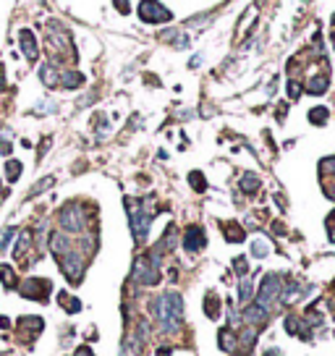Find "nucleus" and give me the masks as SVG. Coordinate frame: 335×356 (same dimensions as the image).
<instances>
[{
  "label": "nucleus",
  "mask_w": 335,
  "mask_h": 356,
  "mask_svg": "<svg viewBox=\"0 0 335 356\" xmlns=\"http://www.w3.org/2000/svg\"><path fill=\"white\" fill-rule=\"evenodd\" d=\"M152 314L157 317L163 332H176L181 325V314H184V299L176 291H168L152 301Z\"/></svg>",
  "instance_id": "nucleus-1"
},
{
  "label": "nucleus",
  "mask_w": 335,
  "mask_h": 356,
  "mask_svg": "<svg viewBox=\"0 0 335 356\" xmlns=\"http://www.w3.org/2000/svg\"><path fill=\"white\" fill-rule=\"evenodd\" d=\"M157 254L152 257H139L134 262V270H131V278L142 285H157L160 283V270H157Z\"/></svg>",
  "instance_id": "nucleus-2"
},
{
  "label": "nucleus",
  "mask_w": 335,
  "mask_h": 356,
  "mask_svg": "<svg viewBox=\"0 0 335 356\" xmlns=\"http://www.w3.org/2000/svg\"><path fill=\"white\" fill-rule=\"evenodd\" d=\"M280 288H283L280 275H275V272H267V275L262 278V283H260V296H257V304L264 307V309H270L272 301L280 296Z\"/></svg>",
  "instance_id": "nucleus-3"
},
{
  "label": "nucleus",
  "mask_w": 335,
  "mask_h": 356,
  "mask_svg": "<svg viewBox=\"0 0 335 356\" xmlns=\"http://www.w3.org/2000/svg\"><path fill=\"white\" fill-rule=\"evenodd\" d=\"M60 225H63L66 233H79L84 231V225H87V217H84V212L79 204L68 202L63 210H60Z\"/></svg>",
  "instance_id": "nucleus-4"
},
{
  "label": "nucleus",
  "mask_w": 335,
  "mask_h": 356,
  "mask_svg": "<svg viewBox=\"0 0 335 356\" xmlns=\"http://www.w3.org/2000/svg\"><path fill=\"white\" fill-rule=\"evenodd\" d=\"M139 19L144 21V24H160V21H170V11L163 8L157 0H142Z\"/></svg>",
  "instance_id": "nucleus-5"
},
{
  "label": "nucleus",
  "mask_w": 335,
  "mask_h": 356,
  "mask_svg": "<svg viewBox=\"0 0 335 356\" xmlns=\"http://www.w3.org/2000/svg\"><path fill=\"white\" fill-rule=\"evenodd\" d=\"M128 215H131V231H134V238L136 241H144L147 238V233H149V223H152V215L149 212H144L139 204H136V210L128 204Z\"/></svg>",
  "instance_id": "nucleus-6"
},
{
  "label": "nucleus",
  "mask_w": 335,
  "mask_h": 356,
  "mask_svg": "<svg viewBox=\"0 0 335 356\" xmlns=\"http://www.w3.org/2000/svg\"><path fill=\"white\" fill-rule=\"evenodd\" d=\"M204 244H207V236H204V231L199 228V225H191V228L186 231L184 246L189 249V252H196V249H202Z\"/></svg>",
  "instance_id": "nucleus-7"
},
{
  "label": "nucleus",
  "mask_w": 335,
  "mask_h": 356,
  "mask_svg": "<svg viewBox=\"0 0 335 356\" xmlns=\"http://www.w3.org/2000/svg\"><path fill=\"white\" fill-rule=\"evenodd\" d=\"M21 50H24V55L29 60H37L40 58V47H37V40H34V34L29 32V29H21Z\"/></svg>",
  "instance_id": "nucleus-8"
},
{
  "label": "nucleus",
  "mask_w": 335,
  "mask_h": 356,
  "mask_svg": "<svg viewBox=\"0 0 335 356\" xmlns=\"http://www.w3.org/2000/svg\"><path fill=\"white\" fill-rule=\"evenodd\" d=\"M21 293L24 296H34V299H48V280H26Z\"/></svg>",
  "instance_id": "nucleus-9"
},
{
  "label": "nucleus",
  "mask_w": 335,
  "mask_h": 356,
  "mask_svg": "<svg viewBox=\"0 0 335 356\" xmlns=\"http://www.w3.org/2000/svg\"><path fill=\"white\" fill-rule=\"evenodd\" d=\"M243 317H246L249 322L260 325V322H264V320H267V309H264V307H260V304H251V307H246V312H243Z\"/></svg>",
  "instance_id": "nucleus-10"
},
{
  "label": "nucleus",
  "mask_w": 335,
  "mask_h": 356,
  "mask_svg": "<svg viewBox=\"0 0 335 356\" xmlns=\"http://www.w3.org/2000/svg\"><path fill=\"white\" fill-rule=\"evenodd\" d=\"M58 84H60V87H66V89H76V87H81V84H84V76H81V73H73V71H66L63 76H60Z\"/></svg>",
  "instance_id": "nucleus-11"
},
{
  "label": "nucleus",
  "mask_w": 335,
  "mask_h": 356,
  "mask_svg": "<svg viewBox=\"0 0 335 356\" xmlns=\"http://www.w3.org/2000/svg\"><path fill=\"white\" fill-rule=\"evenodd\" d=\"M241 189L246 194H254L257 189H260V178H257L254 173H243V176H241Z\"/></svg>",
  "instance_id": "nucleus-12"
},
{
  "label": "nucleus",
  "mask_w": 335,
  "mask_h": 356,
  "mask_svg": "<svg viewBox=\"0 0 335 356\" xmlns=\"http://www.w3.org/2000/svg\"><path fill=\"white\" fill-rule=\"evenodd\" d=\"M220 346H223V351H228V354L236 351V335L231 330H220Z\"/></svg>",
  "instance_id": "nucleus-13"
},
{
  "label": "nucleus",
  "mask_w": 335,
  "mask_h": 356,
  "mask_svg": "<svg viewBox=\"0 0 335 356\" xmlns=\"http://www.w3.org/2000/svg\"><path fill=\"white\" fill-rule=\"evenodd\" d=\"M325 89H327V79H325V76H317V79H311V81H309L307 92H309V95H322Z\"/></svg>",
  "instance_id": "nucleus-14"
},
{
  "label": "nucleus",
  "mask_w": 335,
  "mask_h": 356,
  "mask_svg": "<svg viewBox=\"0 0 335 356\" xmlns=\"http://www.w3.org/2000/svg\"><path fill=\"white\" fill-rule=\"evenodd\" d=\"M40 76H42V81L48 87H55L58 84V73H55V68H52V66H45L42 71H40Z\"/></svg>",
  "instance_id": "nucleus-15"
},
{
  "label": "nucleus",
  "mask_w": 335,
  "mask_h": 356,
  "mask_svg": "<svg viewBox=\"0 0 335 356\" xmlns=\"http://www.w3.org/2000/svg\"><path fill=\"white\" fill-rule=\"evenodd\" d=\"M5 176H8V181H16L21 176V163L19 160H8V163H5Z\"/></svg>",
  "instance_id": "nucleus-16"
},
{
  "label": "nucleus",
  "mask_w": 335,
  "mask_h": 356,
  "mask_svg": "<svg viewBox=\"0 0 335 356\" xmlns=\"http://www.w3.org/2000/svg\"><path fill=\"white\" fill-rule=\"evenodd\" d=\"M251 254H254V257H267L270 254V244H267V241H262V238H257L254 244H251Z\"/></svg>",
  "instance_id": "nucleus-17"
},
{
  "label": "nucleus",
  "mask_w": 335,
  "mask_h": 356,
  "mask_svg": "<svg viewBox=\"0 0 335 356\" xmlns=\"http://www.w3.org/2000/svg\"><path fill=\"white\" fill-rule=\"evenodd\" d=\"M225 238H228V241H241V238H243V231H241L236 223H228V225H225Z\"/></svg>",
  "instance_id": "nucleus-18"
},
{
  "label": "nucleus",
  "mask_w": 335,
  "mask_h": 356,
  "mask_svg": "<svg viewBox=\"0 0 335 356\" xmlns=\"http://www.w3.org/2000/svg\"><path fill=\"white\" fill-rule=\"evenodd\" d=\"M254 340H257V330H243L241 332V335H239V343H243V346H246V348H251V346H254Z\"/></svg>",
  "instance_id": "nucleus-19"
},
{
  "label": "nucleus",
  "mask_w": 335,
  "mask_h": 356,
  "mask_svg": "<svg viewBox=\"0 0 335 356\" xmlns=\"http://www.w3.org/2000/svg\"><path fill=\"white\" fill-rule=\"evenodd\" d=\"M309 120H311V123H325V120H327V110L325 108H314V110H309Z\"/></svg>",
  "instance_id": "nucleus-20"
},
{
  "label": "nucleus",
  "mask_w": 335,
  "mask_h": 356,
  "mask_svg": "<svg viewBox=\"0 0 335 356\" xmlns=\"http://www.w3.org/2000/svg\"><path fill=\"white\" fill-rule=\"evenodd\" d=\"M189 181H191V186L196 189V191H204V189H207V181H204V176L202 173H191V176H189Z\"/></svg>",
  "instance_id": "nucleus-21"
},
{
  "label": "nucleus",
  "mask_w": 335,
  "mask_h": 356,
  "mask_svg": "<svg viewBox=\"0 0 335 356\" xmlns=\"http://www.w3.org/2000/svg\"><path fill=\"white\" fill-rule=\"evenodd\" d=\"M0 278H3L5 285H13V283H16V275H13V270L8 267V264H0Z\"/></svg>",
  "instance_id": "nucleus-22"
},
{
  "label": "nucleus",
  "mask_w": 335,
  "mask_h": 356,
  "mask_svg": "<svg viewBox=\"0 0 335 356\" xmlns=\"http://www.w3.org/2000/svg\"><path fill=\"white\" fill-rule=\"evenodd\" d=\"M249 299H251V283H249V280H243V283L239 285V301H241V304H246Z\"/></svg>",
  "instance_id": "nucleus-23"
},
{
  "label": "nucleus",
  "mask_w": 335,
  "mask_h": 356,
  "mask_svg": "<svg viewBox=\"0 0 335 356\" xmlns=\"http://www.w3.org/2000/svg\"><path fill=\"white\" fill-rule=\"evenodd\" d=\"M52 184H55V178H52V176H48V178H42L40 184H37V186L32 189V194H29V196H37V194H42L45 189H50Z\"/></svg>",
  "instance_id": "nucleus-24"
},
{
  "label": "nucleus",
  "mask_w": 335,
  "mask_h": 356,
  "mask_svg": "<svg viewBox=\"0 0 335 356\" xmlns=\"http://www.w3.org/2000/svg\"><path fill=\"white\" fill-rule=\"evenodd\" d=\"M29 238H32V231H24V233H21V241H19V246H16V257H24L26 246H29Z\"/></svg>",
  "instance_id": "nucleus-25"
},
{
  "label": "nucleus",
  "mask_w": 335,
  "mask_h": 356,
  "mask_svg": "<svg viewBox=\"0 0 335 356\" xmlns=\"http://www.w3.org/2000/svg\"><path fill=\"white\" fill-rule=\"evenodd\" d=\"M13 233H16V228H8V231L3 233V238H0V252H3L5 246H8V241L13 238Z\"/></svg>",
  "instance_id": "nucleus-26"
},
{
  "label": "nucleus",
  "mask_w": 335,
  "mask_h": 356,
  "mask_svg": "<svg viewBox=\"0 0 335 356\" xmlns=\"http://www.w3.org/2000/svg\"><path fill=\"white\" fill-rule=\"evenodd\" d=\"M233 264H236V272H239V275H246V272H249V267H246V260H236Z\"/></svg>",
  "instance_id": "nucleus-27"
},
{
  "label": "nucleus",
  "mask_w": 335,
  "mask_h": 356,
  "mask_svg": "<svg viewBox=\"0 0 335 356\" xmlns=\"http://www.w3.org/2000/svg\"><path fill=\"white\" fill-rule=\"evenodd\" d=\"M113 3L118 5V11H120V13H128V11H131V8H128V0H113Z\"/></svg>",
  "instance_id": "nucleus-28"
},
{
  "label": "nucleus",
  "mask_w": 335,
  "mask_h": 356,
  "mask_svg": "<svg viewBox=\"0 0 335 356\" xmlns=\"http://www.w3.org/2000/svg\"><path fill=\"white\" fill-rule=\"evenodd\" d=\"M288 95H291V97H299V84H296V81H291V84H288Z\"/></svg>",
  "instance_id": "nucleus-29"
},
{
  "label": "nucleus",
  "mask_w": 335,
  "mask_h": 356,
  "mask_svg": "<svg viewBox=\"0 0 335 356\" xmlns=\"http://www.w3.org/2000/svg\"><path fill=\"white\" fill-rule=\"evenodd\" d=\"M73 356H92V351H89V348H79V351H76Z\"/></svg>",
  "instance_id": "nucleus-30"
},
{
  "label": "nucleus",
  "mask_w": 335,
  "mask_h": 356,
  "mask_svg": "<svg viewBox=\"0 0 335 356\" xmlns=\"http://www.w3.org/2000/svg\"><path fill=\"white\" fill-rule=\"evenodd\" d=\"M264 356H283V354H280V351H278V348H270V351H267V354H264Z\"/></svg>",
  "instance_id": "nucleus-31"
},
{
  "label": "nucleus",
  "mask_w": 335,
  "mask_h": 356,
  "mask_svg": "<svg viewBox=\"0 0 335 356\" xmlns=\"http://www.w3.org/2000/svg\"><path fill=\"white\" fill-rule=\"evenodd\" d=\"M0 89H3V73H0Z\"/></svg>",
  "instance_id": "nucleus-32"
},
{
  "label": "nucleus",
  "mask_w": 335,
  "mask_h": 356,
  "mask_svg": "<svg viewBox=\"0 0 335 356\" xmlns=\"http://www.w3.org/2000/svg\"><path fill=\"white\" fill-rule=\"evenodd\" d=\"M330 241H335V231H333V233H330Z\"/></svg>",
  "instance_id": "nucleus-33"
},
{
  "label": "nucleus",
  "mask_w": 335,
  "mask_h": 356,
  "mask_svg": "<svg viewBox=\"0 0 335 356\" xmlns=\"http://www.w3.org/2000/svg\"><path fill=\"white\" fill-rule=\"evenodd\" d=\"M333 42H335V34H333Z\"/></svg>",
  "instance_id": "nucleus-34"
}]
</instances>
